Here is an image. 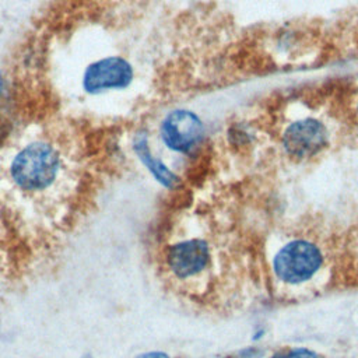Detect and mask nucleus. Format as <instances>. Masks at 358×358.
<instances>
[{
	"mask_svg": "<svg viewBox=\"0 0 358 358\" xmlns=\"http://www.w3.org/2000/svg\"><path fill=\"white\" fill-rule=\"evenodd\" d=\"M329 141L327 127L317 119L305 117L292 122L282 133L285 152L296 159H305L322 151Z\"/></svg>",
	"mask_w": 358,
	"mask_h": 358,
	"instance_id": "obj_4",
	"label": "nucleus"
},
{
	"mask_svg": "<svg viewBox=\"0 0 358 358\" xmlns=\"http://www.w3.org/2000/svg\"><path fill=\"white\" fill-rule=\"evenodd\" d=\"M204 123L192 110L175 109L169 112L159 126L162 143L172 151L190 152L204 137Z\"/></svg>",
	"mask_w": 358,
	"mask_h": 358,
	"instance_id": "obj_3",
	"label": "nucleus"
},
{
	"mask_svg": "<svg viewBox=\"0 0 358 358\" xmlns=\"http://www.w3.org/2000/svg\"><path fill=\"white\" fill-rule=\"evenodd\" d=\"M165 259L168 268L175 277L190 278L207 267L210 249L200 239H189L171 246Z\"/></svg>",
	"mask_w": 358,
	"mask_h": 358,
	"instance_id": "obj_6",
	"label": "nucleus"
},
{
	"mask_svg": "<svg viewBox=\"0 0 358 358\" xmlns=\"http://www.w3.org/2000/svg\"><path fill=\"white\" fill-rule=\"evenodd\" d=\"M84 358H90V357H84Z\"/></svg>",
	"mask_w": 358,
	"mask_h": 358,
	"instance_id": "obj_11",
	"label": "nucleus"
},
{
	"mask_svg": "<svg viewBox=\"0 0 358 358\" xmlns=\"http://www.w3.org/2000/svg\"><path fill=\"white\" fill-rule=\"evenodd\" d=\"M62 169L57 150L45 141H35L15 154L10 165L14 185L25 192H41L50 187Z\"/></svg>",
	"mask_w": 358,
	"mask_h": 358,
	"instance_id": "obj_1",
	"label": "nucleus"
},
{
	"mask_svg": "<svg viewBox=\"0 0 358 358\" xmlns=\"http://www.w3.org/2000/svg\"><path fill=\"white\" fill-rule=\"evenodd\" d=\"M270 358H319V357L308 348H294V350H288L277 355H273Z\"/></svg>",
	"mask_w": 358,
	"mask_h": 358,
	"instance_id": "obj_8",
	"label": "nucleus"
},
{
	"mask_svg": "<svg viewBox=\"0 0 358 358\" xmlns=\"http://www.w3.org/2000/svg\"><path fill=\"white\" fill-rule=\"evenodd\" d=\"M137 358H169L165 352H159V351H152V352H145L138 355Z\"/></svg>",
	"mask_w": 358,
	"mask_h": 358,
	"instance_id": "obj_9",
	"label": "nucleus"
},
{
	"mask_svg": "<svg viewBox=\"0 0 358 358\" xmlns=\"http://www.w3.org/2000/svg\"><path fill=\"white\" fill-rule=\"evenodd\" d=\"M133 148L140 161L147 166V169L152 173V176L164 186L173 187L178 183V176L169 171L159 159H157L150 147H148V137L145 133L140 131L133 138Z\"/></svg>",
	"mask_w": 358,
	"mask_h": 358,
	"instance_id": "obj_7",
	"label": "nucleus"
},
{
	"mask_svg": "<svg viewBox=\"0 0 358 358\" xmlns=\"http://www.w3.org/2000/svg\"><path fill=\"white\" fill-rule=\"evenodd\" d=\"M355 112H357V115H358V101H357V105H355Z\"/></svg>",
	"mask_w": 358,
	"mask_h": 358,
	"instance_id": "obj_10",
	"label": "nucleus"
},
{
	"mask_svg": "<svg viewBox=\"0 0 358 358\" xmlns=\"http://www.w3.org/2000/svg\"><path fill=\"white\" fill-rule=\"evenodd\" d=\"M323 256L319 246L306 239H295L274 256L273 268L278 280L296 285L310 280L320 268Z\"/></svg>",
	"mask_w": 358,
	"mask_h": 358,
	"instance_id": "obj_2",
	"label": "nucleus"
},
{
	"mask_svg": "<svg viewBox=\"0 0 358 358\" xmlns=\"http://www.w3.org/2000/svg\"><path fill=\"white\" fill-rule=\"evenodd\" d=\"M133 80L131 64L119 56H109L91 63L83 77V87L87 92L95 94L105 90L127 87Z\"/></svg>",
	"mask_w": 358,
	"mask_h": 358,
	"instance_id": "obj_5",
	"label": "nucleus"
}]
</instances>
